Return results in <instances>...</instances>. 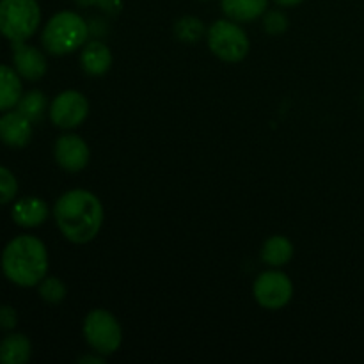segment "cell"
I'll return each mask as SVG.
<instances>
[{
    "instance_id": "2",
    "label": "cell",
    "mask_w": 364,
    "mask_h": 364,
    "mask_svg": "<svg viewBox=\"0 0 364 364\" xmlns=\"http://www.w3.org/2000/svg\"><path fill=\"white\" fill-rule=\"evenodd\" d=\"M0 267L6 279L16 287H38L48 276L46 245L38 237L18 235L4 247Z\"/></svg>"
},
{
    "instance_id": "21",
    "label": "cell",
    "mask_w": 364,
    "mask_h": 364,
    "mask_svg": "<svg viewBox=\"0 0 364 364\" xmlns=\"http://www.w3.org/2000/svg\"><path fill=\"white\" fill-rule=\"evenodd\" d=\"M18 196V180L7 167L0 166V205H7Z\"/></svg>"
},
{
    "instance_id": "22",
    "label": "cell",
    "mask_w": 364,
    "mask_h": 364,
    "mask_svg": "<svg viewBox=\"0 0 364 364\" xmlns=\"http://www.w3.org/2000/svg\"><path fill=\"white\" fill-rule=\"evenodd\" d=\"M263 27L269 34H281V32L287 31L288 18L281 11H269L265 14V20H263Z\"/></svg>"
},
{
    "instance_id": "24",
    "label": "cell",
    "mask_w": 364,
    "mask_h": 364,
    "mask_svg": "<svg viewBox=\"0 0 364 364\" xmlns=\"http://www.w3.org/2000/svg\"><path fill=\"white\" fill-rule=\"evenodd\" d=\"M274 2L281 7H294V6H299L301 2H304V0H274Z\"/></svg>"
},
{
    "instance_id": "18",
    "label": "cell",
    "mask_w": 364,
    "mask_h": 364,
    "mask_svg": "<svg viewBox=\"0 0 364 364\" xmlns=\"http://www.w3.org/2000/svg\"><path fill=\"white\" fill-rule=\"evenodd\" d=\"M16 110H20L27 119H31L32 123H39L45 116V112L48 110V102H46L45 92L39 91V89H32L21 95L20 102H18Z\"/></svg>"
},
{
    "instance_id": "16",
    "label": "cell",
    "mask_w": 364,
    "mask_h": 364,
    "mask_svg": "<svg viewBox=\"0 0 364 364\" xmlns=\"http://www.w3.org/2000/svg\"><path fill=\"white\" fill-rule=\"evenodd\" d=\"M32 355V343L25 334L11 333L0 341V363L25 364Z\"/></svg>"
},
{
    "instance_id": "19",
    "label": "cell",
    "mask_w": 364,
    "mask_h": 364,
    "mask_svg": "<svg viewBox=\"0 0 364 364\" xmlns=\"http://www.w3.org/2000/svg\"><path fill=\"white\" fill-rule=\"evenodd\" d=\"M174 36L183 43H196L205 36V25L199 18L183 16L174 25Z\"/></svg>"
},
{
    "instance_id": "15",
    "label": "cell",
    "mask_w": 364,
    "mask_h": 364,
    "mask_svg": "<svg viewBox=\"0 0 364 364\" xmlns=\"http://www.w3.org/2000/svg\"><path fill=\"white\" fill-rule=\"evenodd\" d=\"M223 13L237 23H247L263 16L269 9V0H220Z\"/></svg>"
},
{
    "instance_id": "23",
    "label": "cell",
    "mask_w": 364,
    "mask_h": 364,
    "mask_svg": "<svg viewBox=\"0 0 364 364\" xmlns=\"http://www.w3.org/2000/svg\"><path fill=\"white\" fill-rule=\"evenodd\" d=\"M18 323V313L16 309L11 306L4 304L0 306V329L2 331H13Z\"/></svg>"
},
{
    "instance_id": "7",
    "label": "cell",
    "mask_w": 364,
    "mask_h": 364,
    "mask_svg": "<svg viewBox=\"0 0 364 364\" xmlns=\"http://www.w3.org/2000/svg\"><path fill=\"white\" fill-rule=\"evenodd\" d=\"M252 295L262 308L277 311L283 309L294 297V283L281 270H267L255 279Z\"/></svg>"
},
{
    "instance_id": "14",
    "label": "cell",
    "mask_w": 364,
    "mask_h": 364,
    "mask_svg": "<svg viewBox=\"0 0 364 364\" xmlns=\"http://www.w3.org/2000/svg\"><path fill=\"white\" fill-rule=\"evenodd\" d=\"M23 78L14 68L0 64V112L16 109L21 95H23Z\"/></svg>"
},
{
    "instance_id": "6",
    "label": "cell",
    "mask_w": 364,
    "mask_h": 364,
    "mask_svg": "<svg viewBox=\"0 0 364 364\" xmlns=\"http://www.w3.org/2000/svg\"><path fill=\"white\" fill-rule=\"evenodd\" d=\"M84 338L96 354L109 358L119 350L123 343V329L116 316L107 309H92L84 318Z\"/></svg>"
},
{
    "instance_id": "10",
    "label": "cell",
    "mask_w": 364,
    "mask_h": 364,
    "mask_svg": "<svg viewBox=\"0 0 364 364\" xmlns=\"http://www.w3.org/2000/svg\"><path fill=\"white\" fill-rule=\"evenodd\" d=\"M13 66L23 80H41L48 70L45 53L27 43H13Z\"/></svg>"
},
{
    "instance_id": "5",
    "label": "cell",
    "mask_w": 364,
    "mask_h": 364,
    "mask_svg": "<svg viewBox=\"0 0 364 364\" xmlns=\"http://www.w3.org/2000/svg\"><path fill=\"white\" fill-rule=\"evenodd\" d=\"M206 43L215 57L224 63H240L251 50V41L244 28L233 20H217L206 31Z\"/></svg>"
},
{
    "instance_id": "13",
    "label": "cell",
    "mask_w": 364,
    "mask_h": 364,
    "mask_svg": "<svg viewBox=\"0 0 364 364\" xmlns=\"http://www.w3.org/2000/svg\"><path fill=\"white\" fill-rule=\"evenodd\" d=\"M82 70L91 77H102L112 66V52L102 41H89L80 52Z\"/></svg>"
},
{
    "instance_id": "12",
    "label": "cell",
    "mask_w": 364,
    "mask_h": 364,
    "mask_svg": "<svg viewBox=\"0 0 364 364\" xmlns=\"http://www.w3.org/2000/svg\"><path fill=\"white\" fill-rule=\"evenodd\" d=\"M50 217V206L43 199L28 196V198L18 199L11 208V219L20 228H39L46 223Z\"/></svg>"
},
{
    "instance_id": "8",
    "label": "cell",
    "mask_w": 364,
    "mask_h": 364,
    "mask_svg": "<svg viewBox=\"0 0 364 364\" xmlns=\"http://www.w3.org/2000/svg\"><path fill=\"white\" fill-rule=\"evenodd\" d=\"M89 114V102L80 91L68 89L59 92L48 107V117L57 128L73 130L78 128Z\"/></svg>"
},
{
    "instance_id": "1",
    "label": "cell",
    "mask_w": 364,
    "mask_h": 364,
    "mask_svg": "<svg viewBox=\"0 0 364 364\" xmlns=\"http://www.w3.org/2000/svg\"><path fill=\"white\" fill-rule=\"evenodd\" d=\"M57 228L71 244H87L98 237L103 226V205L92 192L73 188L60 196L53 206Z\"/></svg>"
},
{
    "instance_id": "3",
    "label": "cell",
    "mask_w": 364,
    "mask_h": 364,
    "mask_svg": "<svg viewBox=\"0 0 364 364\" xmlns=\"http://www.w3.org/2000/svg\"><path fill=\"white\" fill-rule=\"evenodd\" d=\"M89 27L80 14L60 11L46 21L41 32V45L50 55H68L87 43Z\"/></svg>"
},
{
    "instance_id": "4",
    "label": "cell",
    "mask_w": 364,
    "mask_h": 364,
    "mask_svg": "<svg viewBox=\"0 0 364 364\" xmlns=\"http://www.w3.org/2000/svg\"><path fill=\"white\" fill-rule=\"evenodd\" d=\"M41 7L38 0H0V34L11 43H23L38 32Z\"/></svg>"
},
{
    "instance_id": "20",
    "label": "cell",
    "mask_w": 364,
    "mask_h": 364,
    "mask_svg": "<svg viewBox=\"0 0 364 364\" xmlns=\"http://www.w3.org/2000/svg\"><path fill=\"white\" fill-rule=\"evenodd\" d=\"M38 294L48 304H60L66 299L68 290L66 284L55 276H46L41 283L38 284Z\"/></svg>"
},
{
    "instance_id": "9",
    "label": "cell",
    "mask_w": 364,
    "mask_h": 364,
    "mask_svg": "<svg viewBox=\"0 0 364 364\" xmlns=\"http://www.w3.org/2000/svg\"><path fill=\"white\" fill-rule=\"evenodd\" d=\"M53 159L60 169L68 173H80L87 167L91 151L80 135L64 134L53 144Z\"/></svg>"
},
{
    "instance_id": "17",
    "label": "cell",
    "mask_w": 364,
    "mask_h": 364,
    "mask_svg": "<svg viewBox=\"0 0 364 364\" xmlns=\"http://www.w3.org/2000/svg\"><path fill=\"white\" fill-rule=\"evenodd\" d=\"M294 258V244L283 235H274L263 242L262 262L272 269H281Z\"/></svg>"
},
{
    "instance_id": "11",
    "label": "cell",
    "mask_w": 364,
    "mask_h": 364,
    "mask_svg": "<svg viewBox=\"0 0 364 364\" xmlns=\"http://www.w3.org/2000/svg\"><path fill=\"white\" fill-rule=\"evenodd\" d=\"M32 123L20 110H7L0 116V141L9 148H25L32 139Z\"/></svg>"
}]
</instances>
